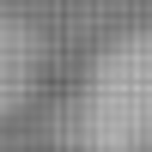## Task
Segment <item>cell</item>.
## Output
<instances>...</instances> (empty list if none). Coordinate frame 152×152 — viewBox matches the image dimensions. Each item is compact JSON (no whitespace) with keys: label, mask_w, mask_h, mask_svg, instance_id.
I'll return each instance as SVG.
<instances>
[{"label":"cell","mask_w":152,"mask_h":152,"mask_svg":"<svg viewBox=\"0 0 152 152\" xmlns=\"http://www.w3.org/2000/svg\"><path fill=\"white\" fill-rule=\"evenodd\" d=\"M73 152H152V31H122L91 55L61 110Z\"/></svg>","instance_id":"6da1fadb"},{"label":"cell","mask_w":152,"mask_h":152,"mask_svg":"<svg viewBox=\"0 0 152 152\" xmlns=\"http://www.w3.org/2000/svg\"><path fill=\"white\" fill-rule=\"evenodd\" d=\"M37 73H43V43H37L31 24L0 18V116L18 110L37 91Z\"/></svg>","instance_id":"7a4b0ae2"}]
</instances>
